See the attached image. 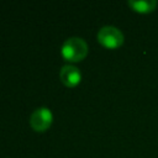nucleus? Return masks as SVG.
Returning a JSON list of instances; mask_svg holds the SVG:
<instances>
[{
    "instance_id": "f257e3e1",
    "label": "nucleus",
    "mask_w": 158,
    "mask_h": 158,
    "mask_svg": "<svg viewBox=\"0 0 158 158\" xmlns=\"http://www.w3.org/2000/svg\"><path fill=\"white\" fill-rule=\"evenodd\" d=\"M88 43L81 37H69L62 44V56L69 62H80L88 54Z\"/></svg>"
},
{
    "instance_id": "f03ea898",
    "label": "nucleus",
    "mask_w": 158,
    "mask_h": 158,
    "mask_svg": "<svg viewBox=\"0 0 158 158\" xmlns=\"http://www.w3.org/2000/svg\"><path fill=\"white\" fill-rule=\"evenodd\" d=\"M98 41L101 46L106 47V48H110V49H115V48H118L123 41H125V37H123V33L115 26H102L99 32H98Z\"/></svg>"
},
{
    "instance_id": "7ed1b4c3",
    "label": "nucleus",
    "mask_w": 158,
    "mask_h": 158,
    "mask_svg": "<svg viewBox=\"0 0 158 158\" xmlns=\"http://www.w3.org/2000/svg\"><path fill=\"white\" fill-rule=\"evenodd\" d=\"M52 121H53V114L46 106L37 107L36 110H33V112L30 116V125L37 132H43L48 130L52 125Z\"/></svg>"
},
{
    "instance_id": "20e7f679",
    "label": "nucleus",
    "mask_w": 158,
    "mask_h": 158,
    "mask_svg": "<svg viewBox=\"0 0 158 158\" xmlns=\"http://www.w3.org/2000/svg\"><path fill=\"white\" fill-rule=\"evenodd\" d=\"M59 78H60L62 83L65 86L72 88V86H75V85H78L80 83L81 73H80V70L75 65L65 64L59 70Z\"/></svg>"
},
{
    "instance_id": "39448f33",
    "label": "nucleus",
    "mask_w": 158,
    "mask_h": 158,
    "mask_svg": "<svg viewBox=\"0 0 158 158\" xmlns=\"http://www.w3.org/2000/svg\"><path fill=\"white\" fill-rule=\"evenodd\" d=\"M128 6L138 14H149L157 9V0H128Z\"/></svg>"
}]
</instances>
